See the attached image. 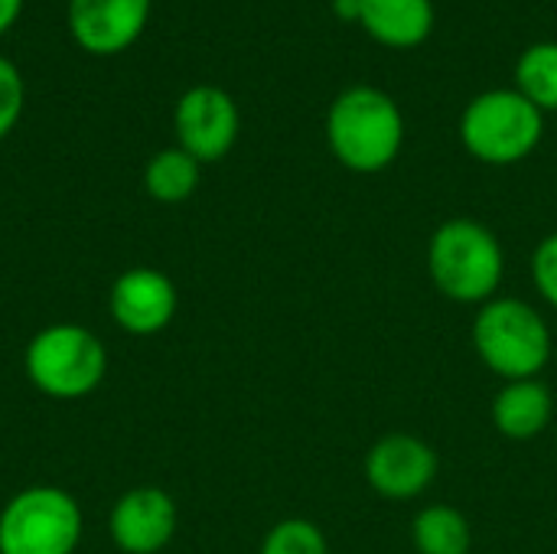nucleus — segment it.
Masks as SVG:
<instances>
[{
  "instance_id": "obj_10",
  "label": "nucleus",
  "mask_w": 557,
  "mask_h": 554,
  "mask_svg": "<svg viewBox=\"0 0 557 554\" xmlns=\"http://www.w3.org/2000/svg\"><path fill=\"white\" fill-rule=\"evenodd\" d=\"M180 529L176 500L160 487H134L121 493L108 516V535L124 554H160Z\"/></svg>"
},
{
  "instance_id": "obj_8",
  "label": "nucleus",
  "mask_w": 557,
  "mask_h": 554,
  "mask_svg": "<svg viewBox=\"0 0 557 554\" xmlns=\"http://www.w3.org/2000/svg\"><path fill=\"white\" fill-rule=\"evenodd\" d=\"M437 470V451L424 438L401 431L379 438L362 460L366 483L388 503H411L424 496L434 487Z\"/></svg>"
},
{
  "instance_id": "obj_16",
  "label": "nucleus",
  "mask_w": 557,
  "mask_h": 554,
  "mask_svg": "<svg viewBox=\"0 0 557 554\" xmlns=\"http://www.w3.org/2000/svg\"><path fill=\"white\" fill-rule=\"evenodd\" d=\"M519 95H525L542 114L557 111V42L542 39L532 42L519 62H516V85Z\"/></svg>"
},
{
  "instance_id": "obj_21",
  "label": "nucleus",
  "mask_w": 557,
  "mask_h": 554,
  "mask_svg": "<svg viewBox=\"0 0 557 554\" xmlns=\"http://www.w3.org/2000/svg\"><path fill=\"white\" fill-rule=\"evenodd\" d=\"M333 13L343 23H359V0H333Z\"/></svg>"
},
{
  "instance_id": "obj_3",
  "label": "nucleus",
  "mask_w": 557,
  "mask_h": 554,
  "mask_svg": "<svg viewBox=\"0 0 557 554\" xmlns=\"http://www.w3.org/2000/svg\"><path fill=\"white\" fill-rule=\"evenodd\" d=\"M470 336L480 362L503 382L542 379L555 353L548 320L522 297H493L483 304Z\"/></svg>"
},
{
  "instance_id": "obj_6",
  "label": "nucleus",
  "mask_w": 557,
  "mask_h": 554,
  "mask_svg": "<svg viewBox=\"0 0 557 554\" xmlns=\"http://www.w3.org/2000/svg\"><path fill=\"white\" fill-rule=\"evenodd\" d=\"M85 516L62 487H26L0 509V554H78Z\"/></svg>"
},
{
  "instance_id": "obj_4",
  "label": "nucleus",
  "mask_w": 557,
  "mask_h": 554,
  "mask_svg": "<svg viewBox=\"0 0 557 554\" xmlns=\"http://www.w3.org/2000/svg\"><path fill=\"white\" fill-rule=\"evenodd\" d=\"M29 385L52 402H78L101 389L108 376L104 343L82 323H49L23 349Z\"/></svg>"
},
{
  "instance_id": "obj_2",
  "label": "nucleus",
  "mask_w": 557,
  "mask_h": 554,
  "mask_svg": "<svg viewBox=\"0 0 557 554\" xmlns=\"http://www.w3.org/2000/svg\"><path fill=\"white\" fill-rule=\"evenodd\" d=\"M428 274L447 300L483 307L499 297L506 278L503 242L476 219H447L428 242Z\"/></svg>"
},
{
  "instance_id": "obj_15",
  "label": "nucleus",
  "mask_w": 557,
  "mask_h": 554,
  "mask_svg": "<svg viewBox=\"0 0 557 554\" xmlns=\"http://www.w3.org/2000/svg\"><path fill=\"white\" fill-rule=\"evenodd\" d=\"M199 176H202V163L196 157H189L183 147H166L147 160L144 189L150 199L163 206H176L199 189Z\"/></svg>"
},
{
  "instance_id": "obj_14",
  "label": "nucleus",
  "mask_w": 557,
  "mask_h": 554,
  "mask_svg": "<svg viewBox=\"0 0 557 554\" xmlns=\"http://www.w3.org/2000/svg\"><path fill=\"white\" fill-rule=\"evenodd\" d=\"M411 545L418 554H470V519L447 503L424 506L411 522Z\"/></svg>"
},
{
  "instance_id": "obj_9",
  "label": "nucleus",
  "mask_w": 557,
  "mask_h": 554,
  "mask_svg": "<svg viewBox=\"0 0 557 554\" xmlns=\"http://www.w3.org/2000/svg\"><path fill=\"white\" fill-rule=\"evenodd\" d=\"M108 310L117 330L131 336H157L173 323L180 310V291L170 274L137 264L114 278L108 291Z\"/></svg>"
},
{
  "instance_id": "obj_18",
  "label": "nucleus",
  "mask_w": 557,
  "mask_h": 554,
  "mask_svg": "<svg viewBox=\"0 0 557 554\" xmlns=\"http://www.w3.org/2000/svg\"><path fill=\"white\" fill-rule=\"evenodd\" d=\"M23 104H26L23 75H20V69L7 56H0V140L20 124Z\"/></svg>"
},
{
  "instance_id": "obj_11",
  "label": "nucleus",
  "mask_w": 557,
  "mask_h": 554,
  "mask_svg": "<svg viewBox=\"0 0 557 554\" xmlns=\"http://www.w3.org/2000/svg\"><path fill=\"white\" fill-rule=\"evenodd\" d=\"M150 20V0H69L72 39L91 56H117L137 42Z\"/></svg>"
},
{
  "instance_id": "obj_1",
  "label": "nucleus",
  "mask_w": 557,
  "mask_h": 554,
  "mask_svg": "<svg viewBox=\"0 0 557 554\" xmlns=\"http://www.w3.org/2000/svg\"><path fill=\"white\" fill-rule=\"evenodd\" d=\"M326 144L349 173H382L405 147V114L375 85L343 88L326 111Z\"/></svg>"
},
{
  "instance_id": "obj_20",
  "label": "nucleus",
  "mask_w": 557,
  "mask_h": 554,
  "mask_svg": "<svg viewBox=\"0 0 557 554\" xmlns=\"http://www.w3.org/2000/svg\"><path fill=\"white\" fill-rule=\"evenodd\" d=\"M20 10H23V0H0V36L16 23Z\"/></svg>"
},
{
  "instance_id": "obj_19",
  "label": "nucleus",
  "mask_w": 557,
  "mask_h": 554,
  "mask_svg": "<svg viewBox=\"0 0 557 554\" xmlns=\"http://www.w3.org/2000/svg\"><path fill=\"white\" fill-rule=\"evenodd\" d=\"M532 281L542 300L557 310V232L545 235L532 251Z\"/></svg>"
},
{
  "instance_id": "obj_17",
  "label": "nucleus",
  "mask_w": 557,
  "mask_h": 554,
  "mask_svg": "<svg viewBox=\"0 0 557 554\" xmlns=\"http://www.w3.org/2000/svg\"><path fill=\"white\" fill-rule=\"evenodd\" d=\"M258 554H330V542L317 522L294 516L268 529Z\"/></svg>"
},
{
  "instance_id": "obj_13",
  "label": "nucleus",
  "mask_w": 557,
  "mask_h": 554,
  "mask_svg": "<svg viewBox=\"0 0 557 554\" xmlns=\"http://www.w3.org/2000/svg\"><path fill=\"white\" fill-rule=\"evenodd\" d=\"M493 428L509 441H532L539 438L555 418V395L542 379H519L503 382L490 408Z\"/></svg>"
},
{
  "instance_id": "obj_7",
  "label": "nucleus",
  "mask_w": 557,
  "mask_h": 554,
  "mask_svg": "<svg viewBox=\"0 0 557 554\" xmlns=\"http://www.w3.org/2000/svg\"><path fill=\"white\" fill-rule=\"evenodd\" d=\"M176 147H183L199 163H219L232 153L242 114L235 98L219 85H193L180 95L173 111Z\"/></svg>"
},
{
  "instance_id": "obj_5",
  "label": "nucleus",
  "mask_w": 557,
  "mask_h": 554,
  "mask_svg": "<svg viewBox=\"0 0 557 554\" xmlns=\"http://www.w3.org/2000/svg\"><path fill=\"white\" fill-rule=\"evenodd\" d=\"M545 137V114L516 88L480 91L460 114L463 150L486 167L529 160Z\"/></svg>"
},
{
  "instance_id": "obj_12",
  "label": "nucleus",
  "mask_w": 557,
  "mask_h": 554,
  "mask_svg": "<svg viewBox=\"0 0 557 554\" xmlns=\"http://www.w3.org/2000/svg\"><path fill=\"white\" fill-rule=\"evenodd\" d=\"M434 20V0H359V26L385 49L424 46Z\"/></svg>"
}]
</instances>
